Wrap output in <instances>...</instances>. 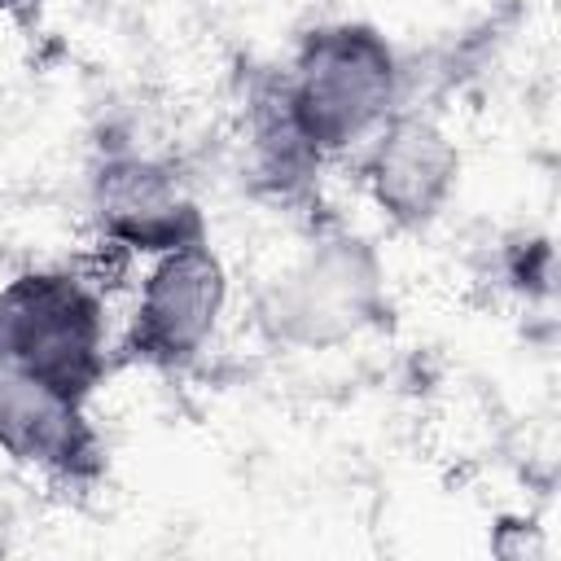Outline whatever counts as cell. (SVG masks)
I'll return each mask as SVG.
<instances>
[{"instance_id": "1", "label": "cell", "mask_w": 561, "mask_h": 561, "mask_svg": "<svg viewBox=\"0 0 561 561\" xmlns=\"http://www.w3.org/2000/svg\"><path fill=\"white\" fill-rule=\"evenodd\" d=\"M105 316L70 272H26L0 289V368L35 377L75 399L101 373Z\"/></svg>"}, {"instance_id": "2", "label": "cell", "mask_w": 561, "mask_h": 561, "mask_svg": "<svg viewBox=\"0 0 561 561\" xmlns=\"http://www.w3.org/2000/svg\"><path fill=\"white\" fill-rule=\"evenodd\" d=\"M394 101L390 48L364 26L311 35L294 66L289 123L316 149H337L364 136Z\"/></svg>"}, {"instance_id": "3", "label": "cell", "mask_w": 561, "mask_h": 561, "mask_svg": "<svg viewBox=\"0 0 561 561\" xmlns=\"http://www.w3.org/2000/svg\"><path fill=\"white\" fill-rule=\"evenodd\" d=\"M224 307V272L202 241L162 250L136 307L131 351L153 364H180L210 337Z\"/></svg>"}, {"instance_id": "4", "label": "cell", "mask_w": 561, "mask_h": 561, "mask_svg": "<svg viewBox=\"0 0 561 561\" xmlns=\"http://www.w3.org/2000/svg\"><path fill=\"white\" fill-rule=\"evenodd\" d=\"M0 447L44 473H79L96 456L79 399L9 368H0Z\"/></svg>"}, {"instance_id": "5", "label": "cell", "mask_w": 561, "mask_h": 561, "mask_svg": "<svg viewBox=\"0 0 561 561\" xmlns=\"http://www.w3.org/2000/svg\"><path fill=\"white\" fill-rule=\"evenodd\" d=\"M456 175V153L443 131L421 118L394 123L373 153V193L394 219H425L438 210Z\"/></svg>"}, {"instance_id": "6", "label": "cell", "mask_w": 561, "mask_h": 561, "mask_svg": "<svg viewBox=\"0 0 561 561\" xmlns=\"http://www.w3.org/2000/svg\"><path fill=\"white\" fill-rule=\"evenodd\" d=\"M101 215L114 237L145 250H171V245L197 241V219L188 197L167 171L145 162H127L105 175Z\"/></svg>"}]
</instances>
